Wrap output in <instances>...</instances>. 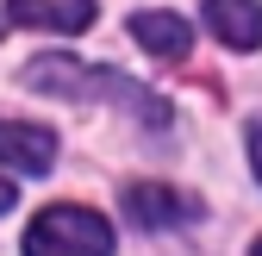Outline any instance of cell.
<instances>
[{"instance_id": "cell-1", "label": "cell", "mask_w": 262, "mask_h": 256, "mask_svg": "<svg viewBox=\"0 0 262 256\" xmlns=\"http://www.w3.org/2000/svg\"><path fill=\"white\" fill-rule=\"evenodd\" d=\"M25 81L38 94H62V100H100V94H106V100H119L125 113L138 106L150 125H169V106L150 100L144 88H131V75H119V69H81L75 56H38L25 69Z\"/></svg>"}, {"instance_id": "cell-2", "label": "cell", "mask_w": 262, "mask_h": 256, "mask_svg": "<svg viewBox=\"0 0 262 256\" xmlns=\"http://www.w3.org/2000/svg\"><path fill=\"white\" fill-rule=\"evenodd\" d=\"M25 256H113V225L88 206H44L25 231Z\"/></svg>"}, {"instance_id": "cell-3", "label": "cell", "mask_w": 262, "mask_h": 256, "mask_svg": "<svg viewBox=\"0 0 262 256\" xmlns=\"http://www.w3.org/2000/svg\"><path fill=\"white\" fill-rule=\"evenodd\" d=\"M125 219L131 225H144V231H162V225H181V219L200 212V200L181 194V187H162V181H125V194H119Z\"/></svg>"}, {"instance_id": "cell-4", "label": "cell", "mask_w": 262, "mask_h": 256, "mask_svg": "<svg viewBox=\"0 0 262 256\" xmlns=\"http://www.w3.org/2000/svg\"><path fill=\"white\" fill-rule=\"evenodd\" d=\"M0 163L19 175H44L56 163V132L50 125H25V119H0Z\"/></svg>"}, {"instance_id": "cell-5", "label": "cell", "mask_w": 262, "mask_h": 256, "mask_svg": "<svg viewBox=\"0 0 262 256\" xmlns=\"http://www.w3.org/2000/svg\"><path fill=\"white\" fill-rule=\"evenodd\" d=\"M206 25L231 50H262V0H206Z\"/></svg>"}, {"instance_id": "cell-6", "label": "cell", "mask_w": 262, "mask_h": 256, "mask_svg": "<svg viewBox=\"0 0 262 256\" xmlns=\"http://www.w3.org/2000/svg\"><path fill=\"white\" fill-rule=\"evenodd\" d=\"M13 25H38V31H88L94 25V0H7Z\"/></svg>"}, {"instance_id": "cell-7", "label": "cell", "mask_w": 262, "mask_h": 256, "mask_svg": "<svg viewBox=\"0 0 262 256\" xmlns=\"http://www.w3.org/2000/svg\"><path fill=\"white\" fill-rule=\"evenodd\" d=\"M131 38H138L150 56H162V62H181V56L193 50V31H187V19H175V13H138V19H131Z\"/></svg>"}, {"instance_id": "cell-8", "label": "cell", "mask_w": 262, "mask_h": 256, "mask_svg": "<svg viewBox=\"0 0 262 256\" xmlns=\"http://www.w3.org/2000/svg\"><path fill=\"white\" fill-rule=\"evenodd\" d=\"M250 163H256V175H262V119L250 125Z\"/></svg>"}, {"instance_id": "cell-9", "label": "cell", "mask_w": 262, "mask_h": 256, "mask_svg": "<svg viewBox=\"0 0 262 256\" xmlns=\"http://www.w3.org/2000/svg\"><path fill=\"white\" fill-rule=\"evenodd\" d=\"M13 200H19V187H13L7 175H0V212H13Z\"/></svg>"}, {"instance_id": "cell-10", "label": "cell", "mask_w": 262, "mask_h": 256, "mask_svg": "<svg viewBox=\"0 0 262 256\" xmlns=\"http://www.w3.org/2000/svg\"><path fill=\"white\" fill-rule=\"evenodd\" d=\"M250 256H262V238H256V250H250Z\"/></svg>"}]
</instances>
